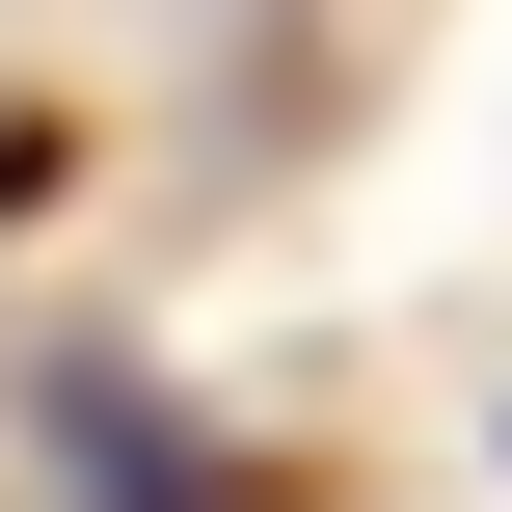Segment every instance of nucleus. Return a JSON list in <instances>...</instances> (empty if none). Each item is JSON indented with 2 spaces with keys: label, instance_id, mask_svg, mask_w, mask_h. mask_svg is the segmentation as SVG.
<instances>
[{
  "label": "nucleus",
  "instance_id": "1",
  "mask_svg": "<svg viewBox=\"0 0 512 512\" xmlns=\"http://www.w3.org/2000/svg\"><path fill=\"white\" fill-rule=\"evenodd\" d=\"M54 486H81V512H216V459H189L135 378H54Z\"/></svg>",
  "mask_w": 512,
  "mask_h": 512
}]
</instances>
